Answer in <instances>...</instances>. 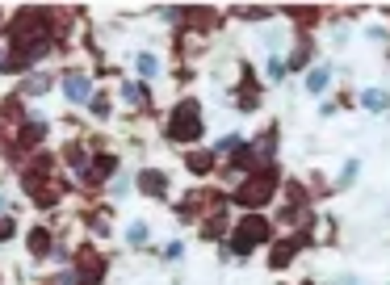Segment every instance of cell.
I'll return each mask as SVG.
<instances>
[{"mask_svg":"<svg viewBox=\"0 0 390 285\" xmlns=\"http://www.w3.org/2000/svg\"><path fill=\"white\" fill-rule=\"evenodd\" d=\"M189 168H193V172H206V168H210V155H189Z\"/></svg>","mask_w":390,"mask_h":285,"instance_id":"cell-13","label":"cell"},{"mask_svg":"<svg viewBox=\"0 0 390 285\" xmlns=\"http://www.w3.org/2000/svg\"><path fill=\"white\" fill-rule=\"evenodd\" d=\"M361 105H365V109H374V113H382V109L390 105V96H386V93H378V89H369V93L361 96Z\"/></svg>","mask_w":390,"mask_h":285,"instance_id":"cell-7","label":"cell"},{"mask_svg":"<svg viewBox=\"0 0 390 285\" xmlns=\"http://www.w3.org/2000/svg\"><path fill=\"white\" fill-rule=\"evenodd\" d=\"M273 185H277V177H273V172H260L256 181H248V185L239 189V201H244V206H260V201H269Z\"/></svg>","mask_w":390,"mask_h":285,"instance_id":"cell-3","label":"cell"},{"mask_svg":"<svg viewBox=\"0 0 390 285\" xmlns=\"http://www.w3.org/2000/svg\"><path fill=\"white\" fill-rule=\"evenodd\" d=\"M13 235V223H9V218H0V239H9Z\"/></svg>","mask_w":390,"mask_h":285,"instance_id":"cell-16","label":"cell"},{"mask_svg":"<svg viewBox=\"0 0 390 285\" xmlns=\"http://www.w3.org/2000/svg\"><path fill=\"white\" fill-rule=\"evenodd\" d=\"M264 239H269V223L252 214V218L239 223V231H235V239H231V252H235V256H248V252H252L256 243H264Z\"/></svg>","mask_w":390,"mask_h":285,"instance_id":"cell-2","label":"cell"},{"mask_svg":"<svg viewBox=\"0 0 390 285\" xmlns=\"http://www.w3.org/2000/svg\"><path fill=\"white\" fill-rule=\"evenodd\" d=\"M139 189L164 193V172H139Z\"/></svg>","mask_w":390,"mask_h":285,"instance_id":"cell-6","label":"cell"},{"mask_svg":"<svg viewBox=\"0 0 390 285\" xmlns=\"http://www.w3.org/2000/svg\"><path fill=\"white\" fill-rule=\"evenodd\" d=\"M30 247H34V252H46V247H50V235H46V231H34V235H30Z\"/></svg>","mask_w":390,"mask_h":285,"instance_id":"cell-10","label":"cell"},{"mask_svg":"<svg viewBox=\"0 0 390 285\" xmlns=\"http://www.w3.org/2000/svg\"><path fill=\"white\" fill-rule=\"evenodd\" d=\"M336 285H361V281H357V277H340Z\"/></svg>","mask_w":390,"mask_h":285,"instance_id":"cell-17","label":"cell"},{"mask_svg":"<svg viewBox=\"0 0 390 285\" xmlns=\"http://www.w3.org/2000/svg\"><path fill=\"white\" fill-rule=\"evenodd\" d=\"M0 67H4V63H0Z\"/></svg>","mask_w":390,"mask_h":285,"instance_id":"cell-18","label":"cell"},{"mask_svg":"<svg viewBox=\"0 0 390 285\" xmlns=\"http://www.w3.org/2000/svg\"><path fill=\"white\" fill-rule=\"evenodd\" d=\"M327 80H332V67H315V72L306 76V93H323Z\"/></svg>","mask_w":390,"mask_h":285,"instance_id":"cell-5","label":"cell"},{"mask_svg":"<svg viewBox=\"0 0 390 285\" xmlns=\"http://www.w3.org/2000/svg\"><path fill=\"white\" fill-rule=\"evenodd\" d=\"M122 96H126L130 105H143V101H147V89H143V84H126V89H122Z\"/></svg>","mask_w":390,"mask_h":285,"instance_id":"cell-9","label":"cell"},{"mask_svg":"<svg viewBox=\"0 0 390 285\" xmlns=\"http://www.w3.org/2000/svg\"><path fill=\"white\" fill-rule=\"evenodd\" d=\"M114 168H118V164H114V155H101V160H97V172H101V177H109Z\"/></svg>","mask_w":390,"mask_h":285,"instance_id":"cell-14","label":"cell"},{"mask_svg":"<svg viewBox=\"0 0 390 285\" xmlns=\"http://www.w3.org/2000/svg\"><path fill=\"white\" fill-rule=\"evenodd\" d=\"M168 135L180 142L197 139L202 135V113H197V101H180L173 109V118H168Z\"/></svg>","mask_w":390,"mask_h":285,"instance_id":"cell-1","label":"cell"},{"mask_svg":"<svg viewBox=\"0 0 390 285\" xmlns=\"http://www.w3.org/2000/svg\"><path fill=\"white\" fill-rule=\"evenodd\" d=\"M269 76H273V80H281V76H286V67H281L277 59H269Z\"/></svg>","mask_w":390,"mask_h":285,"instance_id":"cell-15","label":"cell"},{"mask_svg":"<svg viewBox=\"0 0 390 285\" xmlns=\"http://www.w3.org/2000/svg\"><path fill=\"white\" fill-rule=\"evenodd\" d=\"M63 89H67V96H72L76 105L92 101V93H88V76H80V72H76V76H67V80H63Z\"/></svg>","mask_w":390,"mask_h":285,"instance_id":"cell-4","label":"cell"},{"mask_svg":"<svg viewBox=\"0 0 390 285\" xmlns=\"http://www.w3.org/2000/svg\"><path fill=\"white\" fill-rule=\"evenodd\" d=\"M126 239H130V243H147V227H143V223H134Z\"/></svg>","mask_w":390,"mask_h":285,"instance_id":"cell-11","label":"cell"},{"mask_svg":"<svg viewBox=\"0 0 390 285\" xmlns=\"http://www.w3.org/2000/svg\"><path fill=\"white\" fill-rule=\"evenodd\" d=\"M294 247H298V239H290V243H281V247L273 252V264H277V269H286V264H290V256H294Z\"/></svg>","mask_w":390,"mask_h":285,"instance_id":"cell-8","label":"cell"},{"mask_svg":"<svg viewBox=\"0 0 390 285\" xmlns=\"http://www.w3.org/2000/svg\"><path fill=\"white\" fill-rule=\"evenodd\" d=\"M139 72H143V76H156V59H151V55H139Z\"/></svg>","mask_w":390,"mask_h":285,"instance_id":"cell-12","label":"cell"}]
</instances>
